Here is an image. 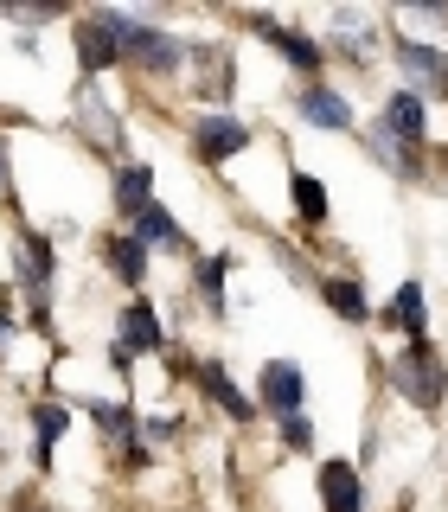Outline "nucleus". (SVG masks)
<instances>
[{"mask_svg":"<svg viewBox=\"0 0 448 512\" xmlns=\"http://www.w3.org/2000/svg\"><path fill=\"white\" fill-rule=\"evenodd\" d=\"M320 295H327V308L346 320V327H365L372 320V301H365V288L352 282V276H327L320 282Z\"/></svg>","mask_w":448,"mask_h":512,"instance_id":"nucleus-19","label":"nucleus"},{"mask_svg":"<svg viewBox=\"0 0 448 512\" xmlns=\"http://www.w3.org/2000/svg\"><path fill=\"white\" fill-rule=\"evenodd\" d=\"M378 135L391 141V148H404V154H423V141H429V103H423V90H391V96H384Z\"/></svg>","mask_w":448,"mask_h":512,"instance_id":"nucleus-3","label":"nucleus"},{"mask_svg":"<svg viewBox=\"0 0 448 512\" xmlns=\"http://www.w3.org/2000/svg\"><path fill=\"white\" fill-rule=\"evenodd\" d=\"M109 455H116V468H148V461H154L141 436H135V442H122V448H109Z\"/></svg>","mask_w":448,"mask_h":512,"instance_id":"nucleus-25","label":"nucleus"},{"mask_svg":"<svg viewBox=\"0 0 448 512\" xmlns=\"http://www.w3.org/2000/svg\"><path fill=\"white\" fill-rule=\"evenodd\" d=\"M7 333H13V314L0 308V359H7Z\"/></svg>","mask_w":448,"mask_h":512,"instance_id":"nucleus-27","label":"nucleus"},{"mask_svg":"<svg viewBox=\"0 0 448 512\" xmlns=\"http://www.w3.org/2000/svg\"><path fill=\"white\" fill-rule=\"evenodd\" d=\"M71 45H77V77H103L109 64L122 58V32H116V7H96V13H84L77 20V32H71Z\"/></svg>","mask_w":448,"mask_h":512,"instance_id":"nucleus-2","label":"nucleus"},{"mask_svg":"<svg viewBox=\"0 0 448 512\" xmlns=\"http://www.w3.org/2000/svg\"><path fill=\"white\" fill-rule=\"evenodd\" d=\"M250 148V122L231 116V109H205L199 122H192V154L205 160V167H224L231 154Z\"/></svg>","mask_w":448,"mask_h":512,"instance_id":"nucleus-4","label":"nucleus"},{"mask_svg":"<svg viewBox=\"0 0 448 512\" xmlns=\"http://www.w3.org/2000/svg\"><path fill=\"white\" fill-rule=\"evenodd\" d=\"M256 404L276 410V423L295 416V410H308V378H301V365L295 359H269L263 378H256Z\"/></svg>","mask_w":448,"mask_h":512,"instance_id":"nucleus-7","label":"nucleus"},{"mask_svg":"<svg viewBox=\"0 0 448 512\" xmlns=\"http://www.w3.org/2000/svg\"><path fill=\"white\" fill-rule=\"evenodd\" d=\"M103 256H109V276H116L122 288H135V295H141V282H148V250H141L135 237L122 231V237H109V250H103Z\"/></svg>","mask_w":448,"mask_h":512,"instance_id":"nucleus-18","label":"nucleus"},{"mask_svg":"<svg viewBox=\"0 0 448 512\" xmlns=\"http://www.w3.org/2000/svg\"><path fill=\"white\" fill-rule=\"evenodd\" d=\"M378 327L384 333H404V340H423V333H429V295H423V282L397 288V295L378 308Z\"/></svg>","mask_w":448,"mask_h":512,"instance_id":"nucleus-10","label":"nucleus"},{"mask_svg":"<svg viewBox=\"0 0 448 512\" xmlns=\"http://www.w3.org/2000/svg\"><path fill=\"white\" fill-rule=\"evenodd\" d=\"M52 269H58V256H52V237H45V231H26L20 244H13V282H20L32 301H45Z\"/></svg>","mask_w":448,"mask_h":512,"instance_id":"nucleus-8","label":"nucleus"},{"mask_svg":"<svg viewBox=\"0 0 448 512\" xmlns=\"http://www.w3.org/2000/svg\"><path fill=\"white\" fill-rule=\"evenodd\" d=\"M442 160H448V148H442Z\"/></svg>","mask_w":448,"mask_h":512,"instance_id":"nucleus-29","label":"nucleus"},{"mask_svg":"<svg viewBox=\"0 0 448 512\" xmlns=\"http://www.w3.org/2000/svg\"><path fill=\"white\" fill-rule=\"evenodd\" d=\"M295 116L308 122V128H327V135H346V128L359 122V116H352V103H346L340 90H327V84H308V90H301L295 96Z\"/></svg>","mask_w":448,"mask_h":512,"instance_id":"nucleus-11","label":"nucleus"},{"mask_svg":"<svg viewBox=\"0 0 448 512\" xmlns=\"http://www.w3.org/2000/svg\"><path fill=\"white\" fill-rule=\"evenodd\" d=\"M116 340L128 352H160L167 346V327H160V314H154V301L148 295H128L122 301V314H116Z\"/></svg>","mask_w":448,"mask_h":512,"instance_id":"nucleus-9","label":"nucleus"},{"mask_svg":"<svg viewBox=\"0 0 448 512\" xmlns=\"http://www.w3.org/2000/svg\"><path fill=\"white\" fill-rule=\"evenodd\" d=\"M282 442H288V448H314V423H308V410L282 416Z\"/></svg>","mask_w":448,"mask_h":512,"instance_id":"nucleus-24","label":"nucleus"},{"mask_svg":"<svg viewBox=\"0 0 448 512\" xmlns=\"http://www.w3.org/2000/svg\"><path fill=\"white\" fill-rule=\"evenodd\" d=\"M391 58L404 64V71L416 77V84H429V90H442V96H448V52H442V45H423V39H397V45H391Z\"/></svg>","mask_w":448,"mask_h":512,"instance_id":"nucleus-13","label":"nucleus"},{"mask_svg":"<svg viewBox=\"0 0 448 512\" xmlns=\"http://www.w3.org/2000/svg\"><path fill=\"white\" fill-rule=\"evenodd\" d=\"M391 391L410 397L416 410H442L448 365L436 359V346H429V340H410L404 352H391Z\"/></svg>","mask_w":448,"mask_h":512,"instance_id":"nucleus-1","label":"nucleus"},{"mask_svg":"<svg viewBox=\"0 0 448 512\" xmlns=\"http://www.w3.org/2000/svg\"><path fill=\"white\" fill-rule=\"evenodd\" d=\"M0 186H7V141H0Z\"/></svg>","mask_w":448,"mask_h":512,"instance_id":"nucleus-28","label":"nucleus"},{"mask_svg":"<svg viewBox=\"0 0 448 512\" xmlns=\"http://www.w3.org/2000/svg\"><path fill=\"white\" fill-rule=\"evenodd\" d=\"M32 423H39V448H32V461H39V468H52V448H58L64 429H71V410H64L58 397H45V404H32Z\"/></svg>","mask_w":448,"mask_h":512,"instance_id":"nucleus-20","label":"nucleus"},{"mask_svg":"<svg viewBox=\"0 0 448 512\" xmlns=\"http://www.w3.org/2000/svg\"><path fill=\"white\" fill-rule=\"evenodd\" d=\"M128 224H135V231H128V237H135V244L141 250H186L192 256V244H186V231H180V224H173V212H167V205H148V212H141V218H128Z\"/></svg>","mask_w":448,"mask_h":512,"instance_id":"nucleus-16","label":"nucleus"},{"mask_svg":"<svg viewBox=\"0 0 448 512\" xmlns=\"http://www.w3.org/2000/svg\"><path fill=\"white\" fill-rule=\"evenodd\" d=\"M250 32H263V39L276 45V58H282V64H295L301 77H314V71H320V58H327V52H320V39H314V32H301V26H282L276 13H250Z\"/></svg>","mask_w":448,"mask_h":512,"instance_id":"nucleus-6","label":"nucleus"},{"mask_svg":"<svg viewBox=\"0 0 448 512\" xmlns=\"http://www.w3.org/2000/svg\"><path fill=\"white\" fill-rule=\"evenodd\" d=\"M7 20H20V26H45V20H58V7H7Z\"/></svg>","mask_w":448,"mask_h":512,"instance_id":"nucleus-26","label":"nucleus"},{"mask_svg":"<svg viewBox=\"0 0 448 512\" xmlns=\"http://www.w3.org/2000/svg\"><path fill=\"white\" fill-rule=\"evenodd\" d=\"M90 423L109 436V448H122V442H135L141 436V416H135V404H116V397H90Z\"/></svg>","mask_w":448,"mask_h":512,"instance_id":"nucleus-17","label":"nucleus"},{"mask_svg":"<svg viewBox=\"0 0 448 512\" xmlns=\"http://www.w3.org/2000/svg\"><path fill=\"white\" fill-rule=\"evenodd\" d=\"M199 391L212 397L224 416H237V423H250V416H256V397H250V391H237V378L224 372L218 359H199Z\"/></svg>","mask_w":448,"mask_h":512,"instance_id":"nucleus-14","label":"nucleus"},{"mask_svg":"<svg viewBox=\"0 0 448 512\" xmlns=\"http://www.w3.org/2000/svg\"><path fill=\"white\" fill-rule=\"evenodd\" d=\"M288 186H295V212L308 218V224H320V218H327V186H320L314 173H295Z\"/></svg>","mask_w":448,"mask_h":512,"instance_id":"nucleus-23","label":"nucleus"},{"mask_svg":"<svg viewBox=\"0 0 448 512\" xmlns=\"http://www.w3.org/2000/svg\"><path fill=\"white\" fill-rule=\"evenodd\" d=\"M148 205H154V167H148V160H122V167H116V212L141 218Z\"/></svg>","mask_w":448,"mask_h":512,"instance_id":"nucleus-15","label":"nucleus"},{"mask_svg":"<svg viewBox=\"0 0 448 512\" xmlns=\"http://www.w3.org/2000/svg\"><path fill=\"white\" fill-rule=\"evenodd\" d=\"M333 45H346V58H372V20L352 13V7H340V13H333Z\"/></svg>","mask_w":448,"mask_h":512,"instance_id":"nucleus-21","label":"nucleus"},{"mask_svg":"<svg viewBox=\"0 0 448 512\" xmlns=\"http://www.w3.org/2000/svg\"><path fill=\"white\" fill-rule=\"evenodd\" d=\"M224 269H231V256H199V295L218 320L231 314V301H224Z\"/></svg>","mask_w":448,"mask_h":512,"instance_id":"nucleus-22","label":"nucleus"},{"mask_svg":"<svg viewBox=\"0 0 448 512\" xmlns=\"http://www.w3.org/2000/svg\"><path fill=\"white\" fill-rule=\"evenodd\" d=\"M71 122L84 128V141H90V148L122 154V116H116V103H109V96L96 90L90 77H77V109H71Z\"/></svg>","mask_w":448,"mask_h":512,"instance_id":"nucleus-5","label":"nucleus"},{"mask_svg":"<svg viewBox=\"0 0 448 512\" xmlns=\"http://www.w3.org/2000/svg\"><path fill=\"white\" fill-rule=\"evenodd\" d=\"M320 512H365V487H359V468L346 455L320 461Z\"/></svg>","mask_w":448,"mask_h":512,"instance_id":"nucleus-12","label":"nucleus"}]
</instances>
